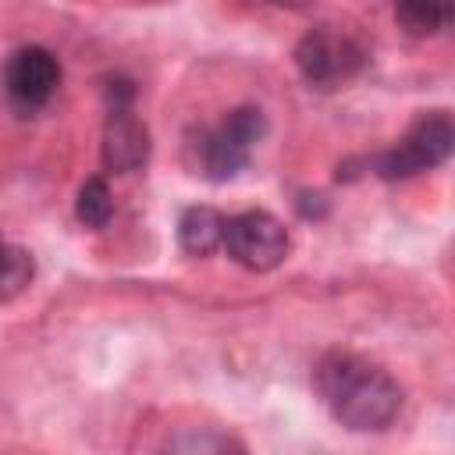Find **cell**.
Instances as JSON below:
<instances>
[{
    "mask_svg": "<svg viewBox=\"0 0 455 455\" xmlns=\"http://www.w3.org/2000/svg\"><path fill=\"white\" fill-rule=\"evenodd\" d=\"M313 384L334 419L348 430H384L402 409L398 380L352 352L323 355L313 370Z\"/></svg>",
    "mask_w": 455,
    "mask_h": 455,
    "instance_id": "obj_1",
    "label": "cell"
},
{
    "mask_svg": "<svg viewBox=\"0 0 455 455\" xmlns=\"http://www.w3.org/2000/svg\"><path fill=\"white\" fill-rule=\"evenodd\" d=\"M455 149V124L444 110H430V114H419L405 139L391 149H384L380 156H373V171L377 178L384 181H405L419 171H430V167H441Z\"/></svg>",
    "mask_w": 455,
    "mask_h": 455,
    "instance_id": "obj_2",
    "label": "cell"
},
{
    "mask_svg": "<svg viewBox=\"0 0 455 455\" xmlns=\"http://www.w3.org/2000/svg\"><path fill=\"white\" fill-rule=\"evenodd\" d=\"M366 64V50L341 32L309 28L295 46V68L313 89H338Z\"/></svg>",
    "mask_w": 455,
    "mask_h": 455,
    "instance_id": "obj_3",
    "label": "cell"
},
{
    "mask_svg": "<svg viewBox=\"0 0 455 455\" xmlns=\"http://www.w3.org/2000/svg\"><path fill=\"white\" fill-rule=\"evenodd\" d=\"M224 249L245 270H274L288 256V228L267 210H245L224 220Z\"/></svg>",
    "mask_w": 455,
    "mask_h": 455,
    "instance_id": "obj_4",
    "label": "cell"
},
{
    "mask_svg": "<svg viewBox=\"0 0 455 455\" xmlns=\"http://www.w3.org/2000/svg\"><path fill=\"white\" fill-rule=\"evenodd\" d=\"M60 85V64L46 46H21L11 53L4 68V89L14 107L39 110Z\"/></svg>",
    "mask_w": 455,
    "mask_h": 455,
    "instance_id": "obj_5",
    "label": "cell"
},
{
    "mask_svg": "<svg viewBox=\"0 0 455 455\" xmlns=\"http://www.w3.org/2000/svg\"><path fill=\"white\" fill-rule=\"evenodd\" d=\"M149 128L142 117H135L132 110H110L107 124H103V142H100V156L103 167L114 174H132L139 167H146L149 160Z\"/></svg>",
    "mask_w": 455,
    "mask_h": 455,
    "instance_id": "obj_6",
    "label": "cell"
},
{
    "mask_svg": "<svg viewBox=\"0 0 455 455\" xmlns=\"http://www.w3.org/2000/svg\"><path fill=\"white\" fill-rule=\"evenodd\" d=\"M188 149V164L196 174L210 178V181H231L249 167V149L235 146L220 128H203L199 135H192Z\"/></svg>",
    "mask_w": 455,
    "mask_h": 455,
    "instance_id": "obj_7",
    "label": "cell"
},
{
    "mask_svg": "<svg viewBox=\"0 0 455 455\" xmlns=\"http://www.w3.org/2000/svg\"><path fill=\"white\" fill-rule=\"evenodd\" d=\"M178 242L188 256H213L224 245V217L213 206H188L178 220Z\"/></svg>",
    "mask_w": 455,
    "mask_h": 455,
    "instance_id": "obj_8",
    "label": "cell"
},
{
    "mask_svg": "<svg viewBox=\"0 0 455 455\" xmlns=\"http://www.w3.org/2000/svg\"><path fill=\"white\" fill-rule=\"evenodd\" d=\"M36 277V259L21 245H4L0 249V302L18 299Z\"/></svg>",
    "mask_w": 455,
    "mask_h": 455,
    "instance_id": "obj_9",
    "label": "cell"
},
{
    "mask_svg": "<svg viewBox=\"0 0 455 455\" xmlns=\"http://www.w3.org/2000/svg\"><path fill=\"white\" fill-rule=\"evenodd\" d=\"M164 455H245V448L217 430H185L167 441Z\"/></svg>",
    "mask_w": 455,
    "mask_h": 455,
    "instance_id": "obj_10",
    "label": "cell"
},
{
    "mask_svg": "<svg viewBox=\"0 0 455 455\" xmlns=\"http://www.w3.org/2000/svg\"><path fill=\"white\" fill-rule=\"evenodd\" d=\"M75 213H78V220H82L85 228H92V231H103V228L110 224V217H114V196H110V188H107L103 178H89V181L78 188Z\"/></svg>",
    "mask_w": 455,
    "mask_h": 455,
    "instance_id": "obj_11",
    "label": "cell"
},
{
    "mask_svg": "<svg viewBox=\"0 0 455 455\" xmlns=\"http://www.w3.org/2000/svg\"><path fill=\"white\" fill-rule=\"evenodd\" d=\"M220 132H224L235 146L252 149V146L267 135V117H263L259 107H235V110L220 121Z\"/></svg>",
    "mask_w": 455,
    "mask_h": 455,
    "instance_id": "obj_12",
    "label": "cell"
},
{
    "mask_svg": "<svg viewBox=\"0 0 455 455\" xmlns=\"http://www.w3.org/2000/svg\"><path fill=\"white\" fill-rule=\"evenodd\" d=\"M451 11L448 7H434V4H402L395 11V21L409 32V36H434L448 25Z\"/></svg>",
    "mask_w": 455,
    "mask_h": 455,
    "instance_id": "obj_13",
    "label": "cell"
},
{
    "mask_svg": "<svg viewBox=\"0 0 455 455\" xmlns=\"http://www.w3.org/2000/svg\"><path fill=\"white\" fill-rule=\"evenodd\" d=\"M295 210H299L302 220H323V217L331 213V199H327L320 188H302V192L295 196Z\"/></svg>",
    "mask_w": 455,
    "mask_h": 455,
    "instance_id": "obj_14",
    "label": "cell"
},
{
    "mask_svg": "<svg viewBox=\"0 0 455 455\" xmlns=\"http://www.w3.org/2000/svg\"><path fill=\"white\" fill-rule=\"evenodd\" d=\"M107 100H110V110H132L135 85L128 78H110L107 82Z\"/></svg>",
    "mask_w": 455,
    "mask_h": 455,
    "instance_id": "obj_15",
    "label": "cell"
},
{
    "mask_svg": "<svg viewBox=\"0 0 455 455\" xmlns=\"http://www.w3.org/2000/svg\"><path fill=\"white\" fill-rule=\"evenodd\" d=\"M359 167H370L366 160H341L338 164V181H355L359 178Z\"/></svg>",
    "mask_w": 455,
    "mask_h": 455,
    "instance_id": "obj_16",
    "label": "cell"
},
{
    "mask_svg": "<svg viewBox=\"0 0 455 455\" xmlns=\"http://www.w3.org/2000/svg\"><path fill=\"white\" fill-rule=\"evenodd\" d=\"M4 245H7V242H4V235H0V249H4Z\"/></svg>",
    "mask_w": 455,
    "mask_h": 455,
    "instance_id": "obj_17",
    "label": "cell"
}]
</instances>
